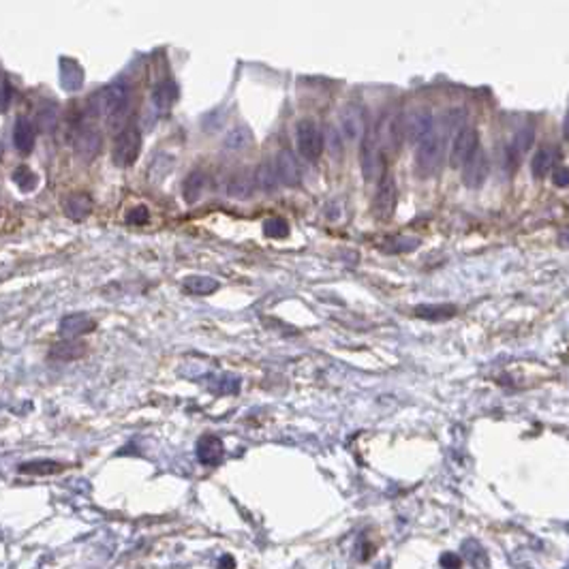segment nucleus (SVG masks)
Instances as JSON below:
<instances>
[{
  "instance_id": "1",
  "label": "nucleus",
  "mask_w": 569,
  "mask_h": 569,
  "mask_svg": "<svg viewBox=\"0 0 569 569\" xmlns=\"http://www.w3.org/2000/svg\"><path fill=\"white\" fill-rule=\"evenodd\" d=\"M450 127H452L450 116H447V120H437L434 127L418 142L416 167L422 176H430L441 167L447 146V129Z\"/></svg>"
},
{
  "instance_id": "2",
  "label": "nucleus",
  "mask_w": 569,
  "mask_h": 569,
  "mask_svg": "<svg viewBox=\"0 0 569 569\" xmlns=\"http://www.w3.org/2000/svg\"><path fill=\"white\" fill-rule=\"evenodd\" d=\"M129 86L125 84H109L103 90H99L92 99H90V107L99 118L105 120H116L118 116H122L129 107Z\"/></svg>"
},
{
  "instance_id": "3",
  "label": "nucleus",
  "mask_w": 569,
  "mask_h": 569,
  "mask_svg": "<svg viewBox=\"0 0 569 569\" xmlns=\"http://www.w3.org/2000/svg\"><path fill=\"white\" fill-rule=\"evenodd\" d=\"M359 170H362V178L366 182H373V180H377L381 176L383 160H381V142H379L377 127H371L369 131L364 133V137H362V146H359Z\"/></svg>"
},
{
  "instance_id": "4",
  "label": "nucleus",
  "mask_w": 569,
  "mask_h": 569,
  "mask_svg": "<svg viewBox=\"0 0 569 569\" xmlns=\"http://www.w3.org/2000/svg\"><path fill=\"white\" fill-rule=\"evenodd\" d=\"M477 150H479V133H477V129L469 127V125H462L452 137V148H450L452 167H462Z\"/></svg>"
},
{
  "instance_id": "5",
  "label": "nucleus",
  "mask_w": 569,
  "mask_h": 569,
  "mask_svg": "<svg viewBox=\"0 0 569 569\" xmlns=\"http://www.w3.org/2000/svg\"><path fill=\"white\" fill-rule=\"evenodd\" d=\"M142 152V133L135 127H129L116 137L114 144V165L131 167Z\"/></svg>"
},
{
  "instance_id": "6",
  "label": "nucleus",
  "mask_w": 569,
  "mask_h": 569,
  "mask_svg": "<svg viewBox=\"0 0 569 569\" xmlns=\"http://www.w3.org/2000/svg\"><path fill=\"white\" fill-rule=\"evenodd\" d=\"M296 142L298 150L306 160H317L323 152V133L313 120H300L296 127Z\"/></svg>"
},
{
  "instance_id": "7",
  "label": "nucleus",
  "mask_w": 569,
  "mask_h": 569,
  "mask_svg": "<svg viewBox=\"0 0 569 569\" xmlns=\"http://www.w3.org/2000/svg\"><path fill=\"white\" fill-rule=\"evenodd\" d=\"M338 122H341V133L347 142H362L364 133H366V114L359 105L355 103H347L341 114H338Z\"/></svg>"
},
{
  "instance_id": "8",
  "label": "nucleus",
  "mask_w": 569,
  "mask_h": 569,
  "mask_svg": "<svg viewBox=\"0 0 569 569\" xmlns=\"http://www.w3.org/2000/svg\"><path fill=\"white\" fill-rule=\"evenodd\" d=\"M396 201H398V188H396V182L392 176H385L377 188V195H375V203H373V210H375V217L385 221L394 214V208H396Z\"/></svg>"
},
{
  "instance_id": "9",
  "label": "nucleus",
  "mask_w": 569,
  "mask_h": 569,
  "mask_svg": "<svg viewBox=\"0 0 569 569\" xmlns=\"http://www.w3.org/2000/svg\"><path fill=\"white\" fill-rule=\"evenodd\" d=\"M488 170H491V165H488L486 152L477 150L462 165V184L469 188H479L488 178Z\"/></svg>"
},
{
  "instance_id": "10",
  "label": "nucleus",
  "mask_w": 569,
  "mask_h": 569,
  "mask_svg": "<svg viewBox=\"0 0 569 569\" xmlns=\"http://www.w3.org/2000/svg\"><path fill=\"white\" fill-rule=\"evenodd\" d=\"M274 167H276V174H278L280 184H284V186H298L300 184L302 172H300V165H298L294 152L280 150L276 154V158H274Z\"/></svg>"
},
{
  "instance_id": "11",
  "label": "nucleus",
  "mask_w": 569,
  "mask_h": 569,
  "mask_svg": "<svg viewBox=\"0 0 569 569\" xmlns=\"http://www.w3.org/2000/svg\"><path fill=\"white\" fill-rule=\"evenodd\" d=\"M195 452H197V460L201 465H206V467H217L223 462V456H225V445L219 437L214 434H206V437H201L197 441V447H195Z\"/></svg>"
},
{
  "instance_id": "12",
  "label": "nucleus",
  "mask_w": 569,
  "mask_h": 569,
  "mask_svg": "<svg viewBox=\"0 0 569 569\" xmlns=\"http://www.w3.org/2000/svg\"><path fill=\"white\" fill-rule=\"evenodd\" d=\"M437 118L432 114H426V111H416L411 116H406L402 120V135L411 142H420L432 127H434Z\"/></svg>"
},
{
  "instance_id": "13",
  "label": "nucleus",
  "mask_w": 569,
  "mask_h": 569,
  "mask_svg": "<svg viewBox=\"0 0 569 569\" xmlns=\"http://www.w3.org/2000/svg\"><path fill=\"white\" fill-rule=\"evenodd\" d=\"M95 328H97V323L88 315H67L58 323V332L64 338H77L81 334H90Z\"/></svg>"
},
{
  "instance_id": "14",
  "label": "nucleus",
  "mask_w": 569,
  "mask_h": 569,
  "mask_svg": "<svg viewBox=\"0 0 569 569\" xmlns=\"http://www.w3.org/2000/svg\"><path fill=\"white\" fill-rule=\"evenodd\" d=\"M60 86L67 92H77L84 86V69L73 58H60Z\"/></svg>"
},
{
  "instance_id": "15",
  "label": "nucleus",
  "mask_w": 569,
  "mask_h": 569,
  "mask_svg": "<svg viewBox=\"0 0 569 569\" xmlns=\"http://www.w3.org/2000/svg\"><path fill=\"white\" fill-rule=\"evenodd\" d=\"M255 186H257V182H255L253 172H238L229 178L225 191L231 199H249V197H253Z\"/></svg>"
},
{
  "instance_id": "16",
  "label": "nucleus",
  "mask_w": 569,
  "mask_h": 569,
  "mask_svg": "<svg viewBox=\"0 0 569 569\" xmlns=\"http://www.w3.org/2000/svg\"><path fill=\"white\" fill-rule=\"evenodd\" d=\"M176 99H178V86L172 79L160 81V84H156V88L152 90V107L158 114L170 111V107L176 103Z\"/></svg>"
},
{
  "instance_id": "17",
  "label": "nucleus",
  "mask_w": 569,
  "mask_h": 569,
  "mask_svg": "<svg viewBox=\"0 0 569 569\" xmlns=\"http://www.w3.org/2000/svg\"><path fill=\"white\" fill-rule=\"evenodd\" d=\"M101 150V135L95 131V129H86L81 131L75 139V154L81 158V160H92Z\"/></svg>"
},
{
  "instance_id": "18",
  "label": "nucleus",
  "mask_w": 569,
  "mask_h": 569,
  "mask_svg": "<svg viewBox=\"0 0 569 569\" xmlns=\"http://www.w3.org/2000/svg\"><path fill=\"white\" fill-rule=\"evenodd\" d=\"M64 212L71 221H84L92 212V199L86 193H73L64 199Z\"/></svg>"
},
{
  "instance_id": "19",
  "label": "nucleus",
  "mask_w": 569,
  "mask_h": 569,
  "mask_svg": "<svg viewBox=\"0 0 569 569\" xmlns=\"http://www.w3.org/2000/svg\"><path fill=\"white\" fill-rule=\"evenodd\" d=\"M13 144L22 154H30L34 148V127L28 118H18L13 125Z\"/></svg>"
},
{
  "instance_id": "20",
  "label": "nucleus",
  "mask_w": 569,
  "mask_h": 569,
  "mask_svg": "<svg viewBox=\"0 0 569 569\" xmlns=\"http://www.w3.org/2000/svg\"><path fill=\"white\" fill-rule=\"evenodd\" d=\"M251 144H253V131L249 127H244V125L233 127L223 139V148L229 150V152H242V150L251 148Z\"/></svg>"
},
{
  "instance_id": "21",
  "label": "nucleus",
  "mask_w": 569,
  "mask_h": 569,
  "mask_svg": "<svg viewBox=\"0 0 569 569\" xmlns=\"http://www.w3.org/2000/svg\"><path fill=\"white\" fill-rule=\"evenodd\" d=\"M558 160V152L554 148H542L535 152L533 156V163H531V170H533V176L535 178H546Z\"/></svg>"
},
{
  "instance_id": "22",
  "label": "nucleus",
  "mask_w": 569,
  "mask_h": 569,
  "mask_svg": "<svg viewBox=\"0 0 569 569\" xmlns=\"http://www.w3.org/2000/svg\"><path fill=\"white\" fill-rule=\"evenodd\" d=\"M206 182H208L206 174L199 172V170L188 174V178L184 180V186H182V197H184V201L188 203V206H193V203L199 201V197L203 195V188H206Z\"/></svg>"
},
{
  "instance_id": "23",
  "label": "nucleus",
  "mask_w": 569,
  "mask_h": 569,
  "mask_svg": "<svg viewBox=\"0 0 569 569\" xmlns=\"http://www.w3.org/2000/svg\"><path fill=\"white\" fill-rule=\"evenodd\" d=\"M86 353V347L77 343L75 338H67L64 343H58L52 347L50 351V357L52 359H60V362H71V359H77Z\"/></svg>"
},
{
  "instance_id": "24",
  "label": "nucleus",
  "mask_w": 569,
  "mask_h": 569,
  "mask_svg": "<svg viewBox=\"0 0 569 569\" xmlns=\"http://www.w3.org/2000/svg\"><path fill=\"white\" fill-rule=\"evenodd\" d=\"M184 289L193 296H210L219 289V280L210 276H186Z\"/></svg>"
},
{
  "instance_id": "25",
  "label": "nucleus",
  "mask_w": 569,
  "mask_h": 569,
  "mask_svg": "<svg viewBox=\"0 0 569 569\" xmlns=\"http://www.w3.org/2000/svg\"><path fill=\"white\" fill-rule=\"evenodd\" d=\"M456 315V308L450 306V304H422V306H416V317L420 319H426V321H445V319H452Z\"/></svg>"
},
{
  "instance_id": "26",
  "label": "nucleus",
  "mask_w": 569,
  "mask_h": 569,
  "mask_svg": "<svg viewBox=\"0 0 569 569\" xmlns=\"http://www.w3.org/2000/svg\"><path fill=\"white\" fill-rule=\"evenodd\" d=\"M255 182L263 193H272V191L278 188L280 180H278L274 163H261V165L257 167V172H255Z\"/></svg>"
},
{
  "instance_id": "27",
  "label": "nucleus",
  "mask_w": 569,
  "mask_h": 569,
  "mask_svg": "<svg viewBox=\"0 0 569 569\" xmlns=\"http://www.w3.org/2000/svg\"><path fill=\"white\" fill-rule=\"evenodd\" d=\"M64 465L56 460H32V462L20 465V473H26V475H54V473H60Z\"/></svg>"
},
{
  "instance_id": "28",
  "label": "nucleus",
  "mask_w": 569,
  "mask_h": 569,
  "mask_svg": "<svg viewBox=\"0 0 569 569\" xmlns=\"http://www.w3.org/2000/svg\"><path fill=\"white\" fill-rule=\"evenodd\" d=\"M58 125V107L54 103H46L36 114V127L43 133H52Z\"/></svg>"
},
{
  "instance_id": "29",
  "label": "nucleus",
  "mask_w": 569,
  "mask_h": 569,
  "mask_svg": "<svg viewBox=\"0 0 569 569\" xmlns=\"http://www.w3.org/2000/svg\"><path fill=\"white\" fill-rule=\"evenodd\" d=\"M531 144H533V129H522V131H518V135L514 137V142L509 144V158L514 160V163H520L518 158L531 148Z\"/></svg>"
},
{
  "instance_id": "30",
  "label": "nucleus",
  "mask_w": 569,
  "mask_h": 569,
  "mask_svg": "<svg viewBox=\"0 0 569 569\" xmlns=\"http://www.w3.org/2000/svg\"><path fill=\"white\" fill-rule=\"evenodd\" d=\"M11 180L20 186V191H24V193H30V191H34L36 188V174L32 172V170H28L26 165H20V167H15L13 170V174H11Z\"/></svg>"
},
{
  "instance_id": "31",
  "label": "nucleus",
  "mask_w": 569,
  "mask_h": 569,
  "mask_svg": "<svg viewBox=\"0 0 569 569\" xmlns=\"http://www.w3.org/2000/svg\"><path fill=\"white\" fill-rule=\"evenodd\" d=\"M263 233L268 238H287L289 235V225H287V221H284V219L274 217V219H268L263 223Z\"/></svg>"
},
{
  "instance_id": "32",
  "label": "nucleus",
  "mask_w": 569,
  "mask_h": 569,
  "mask_svg": "<svg viewBox=\"0 0 569 569\" xmlns=\"http://www.w3.org/2000/svg\"><path fill=\"white\" fill-rule=\"evenodd\" d=\"M418 244H420V240H416V238H394V240H390V242H385L383 244V251L385 249H390L388 253H406V251H413V249H418Z\"/></svg>"
},
{
  "instance_id": "33",
  "label": "nucleus",
  "mask_w": 569,
  "mask_h": 569,
  "mask_svg": "<svg viewBox=\"0 0 569 569\" xmlns=\"http://www.w3.org/2000/svg\"><path fill=\"white\" fill-rule=\"evenodd\" d=\"M148 221H150V212L146 206H137V208L129 210V214H127L129 225H146Z\"/></svg>"
},
{
  "instance_id": "34",
  "label": "nucleus",
  "mask_w": 569,
  "mask_h": 569,
  "mask_svg": "<svg viewBox=\"0 0 569 569\" xmlns=\"http://www.w3.org/2000/svg\"><path fill=\"white\" fill-rule=\"evenodd\" d=\"M552 182L561 188L569 186V167H556L552 172Z\"/></svg>"
},
{
  "instance_id": "35",
  "label": "nucleus",
  "mask_w": 569,
  "mask_h": 569,
  "mask_svg": "<svg viewBox=\"0 0 569 569\" xmlns=\"http://www.w3.org/2000/svg\"><path fill=\"white\" fill-rule=\"evenodd\" d=\"M325 135H328V142H330V146L334 148V154H338V152H341V139H338V133H336L334 129H328V131H325Z\"/></svg>"
},
{
  "instance_id": "36",
  "label": "nucleus",
  "mask_w": 569,
  "mask_h": 569,
  "mask_svg": "<svg viewBox=\"0 0 569 569\" xmlns=\"http://www.w3.org/2000/svg\"><path fill=\"white\" fill-rule=\"evenodd\" d=\"M441 565H443V567H460L462 561H460L458 556H454V554H443V556H441Z\"/></svg>"
},
{
  "instance_id": "37",
  "label": "nucleus",
  "mask_w": 569,
  "mask_h": 569,
  "mask_svg": "<svg viewBox=\"0 0 569 569\" xmlns=\"http://www.w3.org/2000/svg\"><path fill=\"white\" fill-rule=\"evenodd\" d=\"M558 244H561V247H569V229H565V231L558 235Z\"/></svg>"
},
{
  "instance_id": "38",
  "label": "nucleus",
  "mask_w": 569,
  "mask_h": 569,
  "mask_svg": "<svg viewBox=\"0 0 569 569\" xmlns=\"http://www.w3.org/2000/svg\"><path fill=\"white\" fill-rule=\"evenodd\" d=\"M563 135H565V139H569V109H567L565 122H563Z\"/></svg>"
},
{
  "instance_id": "39",
  "label": "nucleus",
  "mask_w": 569,
  "mask_h": 569,
  "mask_svg": "<svg viewBox=\"0 0 569 569\" xmlns=\"http://www.w3.org/2000/svg\"><path fill=\"white\" fill-rule=\"evenodd\" d=\"M219 565H221V567H231V565H233V561H231V558H223Z\"/></svg>"
}]
</instances>
